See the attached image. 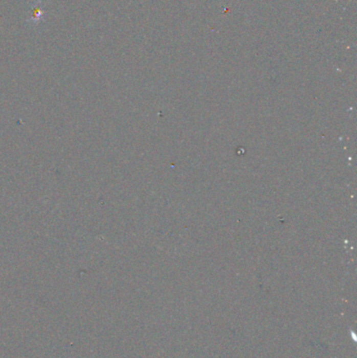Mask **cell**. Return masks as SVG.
<instances>
[{
  "mask_svg": "<svg viewBox=\"0 0 357 358\" xmlns=\"http://www.w3.org/2000/svg\"><path fill=\"white\" fill-rule=\"evenodd\" d=\"M30 10L32 12V16L27 21L32 22L34 25H39L43 20L44 13H46L42 9V0H34L30 5Z\"/></svg>",
  "mask_w": 357,
  "mask_h": 358,
  "instance_id": "obj_1",
  "label": "cell"
}]
</instances>
